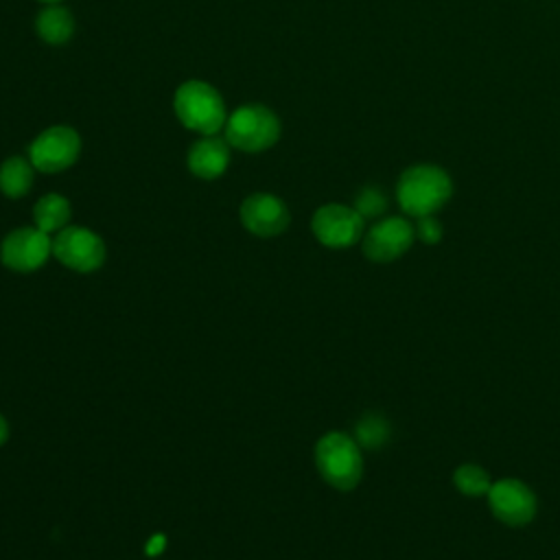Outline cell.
I'll list each match as a JSON object with an SVG mask.
<instances>
[{
	"label": "cell",
	"instance_id": "cell-1",
	"mask_svg": "<svg viewBox=\"0 0 560 560\" xmlns=\"http://www.w3.org/2000/svg\"><path fill=\"white\" fill-rule=\"evenodd\" d=\"M173 112L182 127L197 136L221 133L228 120V107L221 92L201 79H188L173 94Z\"/></svg>",
	"mask_w": 560,
	"mask_h": 560
},
{
	"label": "cell",
	"instance_id": "cell-2",
	"mask_svg": "<svg viewBox=\"0 0 560 560\" xmlns=\"http://www.w3.org/2000/svg\"><path fill=\"white\" fill-rule=\"evenodd\" d=\"M453 195L448 173L435 164H413L405 168L396 184V199L405 214L429 217L435 214Z\"/></svg>",
	"mask_w": 560,
	"mask_h": 560
},
{
	"label": "cell",
	"instance_id": "cell-3",
	"mask_svg": "<svg viewBox=\"0 0 560 560\" xmlns=\"http://www.w3.org/2000/svg\"><path fill=\"white\" fill-rule=\"evenodd\" d=\"M282 133L278 114L265 103H243L228 114L223 138L232 149L243 153H262L271 149Z\"/></svg>",
	"mask_w": 560,
	"mask_h": 560
},
{
	"label": "cell",
	"instance_id": "cell-4",
	"mask_svg": "<svg viewBox=\"0 0 560 560\" xmlns=\"http://www.w3.org/2000/svg\"><path fill=\"white\" fill-rule=\"evenodd\" d=\"M315 468L328 486L352 490L363 477L361 446L343 431H328L315 444Z\"/></svg>",
	"mask_w": 560,
	"mask_h": 560
},
{
	"label": "cell",
	"instance_id": "cell-5",
	"mask_svg": "<svg viewBox=\"0 0 560 560\" xmlns=\"http://www.w3.org/2000/svg\"><path fill=\"white\" fill-rule=\"evenodd\" d=\"M81 136L70 125H50L28 144V160L37 173L55 175L77 164L81 155Z\"/></svg>",
	"mask_w": 560,
	"mask_h": 560
},
{
	"label": "cell",
	"instance_id": "cell-6",
	"mask_svg": "<svg viewBox=\"0 0 560 560\" xmlns=\"http://www.w3.org/2000/svg\"><path fill=\"white\" fill-rule=\"evenodd\" d=\"M52 256L77 273L98 271L107 258L105 241L85 225H66L52 236Z\"/></svg>",
	"mask_w": 560,
	"mask_h": 560
},
{
	"label": "cell",
	"instance_id": "cell-7",
	"mask_svg": "<svg viewBox=\"0 0 560 560\" xmlns=\"http://www.w3.org/2000/svg\"><path fill=\"white\" fill-rule=\"evenodd\" d=\"M52 256V236L35 225H22L4 234L0 243V262L15 273L37 271Z\"/></svg>",
	"mask_w": 560,
	"mask_h": 560
},
{
	"label": "cell",
	"instance_id": "cell-8",
	"mask_svg": "<svg viewBox=\"0 0 560 560\" xmlns=\"http://www.w3.org/2000/svg\"><path fill=\"white\" fill-rule=\"evenodd\" d=\"M313 236L330 249H346L361 243L365 219L346 203H324L311 217Z\"/></svg>",
	"mask_w": 560,
	"mask_h": 560
},
{
	"label": "cell",
	"instance_id": "cell-9",
	"mask_svg": "<svg viewBox=\"0 0 560 560\" xmlns=\"http://www.w3.org/2000/svg\"><path fill=\"white\" fill-rule=\"evenodd\" d=\"M486 499L492 516L510 527H523L532 523L538 510V501L532 488L514 477L492 481Z\"/></svg>",
	"mask_w": 560,
	"mask_h": 560
},
{
	"label": "cell",
	"instance_id": "cell-10",
	"mask_svg": "<svg viewBox=\"0 0 560 560\" xmlns=\"http://www.w3.org/2000/svg\"><path fill=\"white\" fill-rule=\"evenodd\" d=\"M416 241V225L402 217L378 219L363 232L361 249L372 262H392L400 258Z\"/></svg>",
	"mask_w": 560,
	"mask_h": 560
},
{
	"label": "cell",
	"instance_id": "cell-11",
	"mask_svg": "<svg viewBox=\"0 0 560 560\" xmlns=\"http://www.w3.org/2000/svg\"><path fill=\"white\" fill-rule=\"evenodd\" d=\"M238 219L249 234L258 238H273L289 228L291 212L278 195L262 190L252 192L241 201Z\"/></svg>",
	"mask_w": 560,
	"mask_h": 560
},
{
	"label": "cell",
	"instance_id": "cell-12",
	"mask_svg": "<svg viewBox=\"0 0 560 560\" xmlns=\"http://www.w3.org/2000/svg\"><path fill=\"white\" fill-rule=\"evenodd\" d=\"M230 158H232V147L230 142L219 136H199L186 153V166L188 171L197 177V179H219L228 166H230Z\"/></svg>",
	"mask_w": 560,
	"mask_h": 560
},
{
	"label": "cell",
	"instance_id": "cell-13",
	"mask_svg": "<svg viewBox=\"0 0 560 560\" xmlns=\"http://www.w3.org/2000/svg\"><path fill=\"white\" fill-rule=\"evenodd\" d=\"M77 20L63 2L42 4L35 15V33L48 46H63L74 37Z\"/></svg>",
	"mask_w": 560,
	"mask_h": 560
},
{
	"label": "cell",
	"instance_id": "cell-14",
	"mask_svg": "<svg viewBox=\"0 0 560 560\" xmlns=\"http://www.w3.org/2000/svg\"><path fill=\"white\" fill-rule=\"evenodd\" d=\"M35 166L28 155H9L0 164V192L7 199H22L35 184Z\"/></svg>",
	"mask_w": 560,
	"mask_h": 560
},
{
	"label": "cell",
	"instance_id": "cell-15",
	"mask_svg": "<svg viewBox=\"0 0 560 560\" xmlns=\"http://www.w3.org/2000/svg\"><path fill=\"white\" fill-rule=\"evenodd\" d=\"M70 217H72V206L68 197L59 192H46L33 206V225L50 236H55L66 225H70Z\"/></svg>",
	"mask_w": 560,
	"mask_h": 560
},
{
	"label": "cell",
	"instance_id": "cell-16",
	"mask_svg": "<svg viewBox=\"0 0 560 560\" xmlns=\"http://www.w3.org/2000/svg\"><path fill=\"white\" fill-rule=\"evenodd\" d=\"M389 435H392V427H389L387 418H383L381 413H365L354 424L352 438L357 440V444L361 448L376 451L389 442Z\"/></svg>",
	"mask_w": 560,
	"mask_h": 560
},
{
	"label": "cell",
	"instance_id": "cell-17",
	"mask_svg": "<svg viewBox=\"0 0 560 560\" xmlns=\"http://www.w3.org/2000/svg\"><path fill=\"white\" fill-rule=\"evenodd\" d=\"M453 486L466 497H486L492 477L477 464H462L453 470Z\"/></svg>",
	"mask_w": 560,
	"mask_h": 560
},
{
	"label": "cell",
	"instance_id": "cell-18",
	"mask_svg": "<svg viewBox=\"0 0 560 560\" xmlns=\"http://www.w3.org/2000/svg\"><path fill=\"white\" fill-rule=\"evenodd\" d=\"M352 208L363 217V219H378L385 208H387V197L383 195L381 188L376 186H365L357 192Z\"/></svg>",
	"mask_w": 560,
	"mask_h": 560
},
{
	"label": "cell",
	"instance_id": "cell-19",
	"mask_svg": "<svg viewBox=\"0 0 560 560\" xmlns=\"http://www.w3.org/2000/svg\"><path fill=\"white\" fill-rule=\"evenodd\" d=\"M442 223L429 214V217H420L418 223H416V238H420L424 245H435L442 241Z\"/></svg>",
	"mask_w": 560,
	"mask_h": 560
},
{
	"label": "cell",
	"instance_id": "cell-20",
	"mask_svg": "<svg viewBox=\"0 0 560 560\" xmlns=\"http://www.w3.org/2000/svg\"><path fill=\"white\" fill-rule=\"evenodd\" d=\"M9 433H11V429H9V422H7V418L0 413V446L9 440Z\"/></svg>",
	"mask_w": 560,
	"mask_h": 560
},
{
	"label": "cell",
	"instance_id": "cell-21",
	"mask_svg": "<svg viewBox=\"0 0 560 560\" xmlns=\"http://www.w3.org/2000/svg\"><path fill=\"white\" fill-rule=\"evenodd\" d=\"M39 4H55V2H63V0H37Z\"/></svg>",
	"mask_w": 560,
	"mask_h": 560
}]
</instances>
